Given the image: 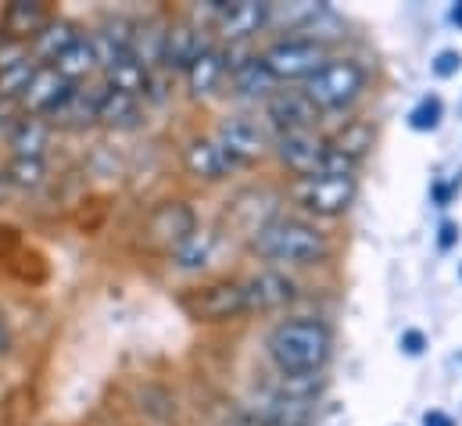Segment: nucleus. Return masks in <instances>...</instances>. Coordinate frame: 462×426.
<instances>
[{"label": "nucleus", "instance_id": "nucleus-1", "mask_svg": "<svg viewBox=\"0 0 462 426\" xmlns=\"http://www.w3.org/2000/svg\"><path fill=\"white\" fill-rule=\"evenodd\" d=\"M247 247L258 262H269V269L323 265L334 251L330 236L312 218H301V215H273L262 229L251 233Z\"/></svg>", "mask_w": 462, "mask_h": 426}, {"label": "nucleus", "instance_id": "nucleus-2", "mask_svg": "<svg viewBox=\"0 0 462 426\" xmlns=\"http://www.w3.org/2000/svg\"><path fill=\"white\" fill-rule=\"evenodd\" d=\"M265 355L273 362V373L283 376H312L323 373L334 355V333L323 320L294 316L276 322L265 337Z\"/></svg>", "mask_w": 462, "mask_h": 426}, {"label": "nucleus", "instance_id": "nucleus-3", "mask_svg": "<svg viewBox=\"0 0 462 426\" xmlns=\"http://www.w3.org/2000/svg\"><path fill=\"white\" fill-rule=\"evenodd\" d=\"M365 87H369V69L351 54H334L305 79L301 94L319 107V115H334L355 105L365 94Z\"/></svg>", "mask_w": 462, "mask_h": 426}, {"label": "nucleus", "instance_id": "nucleus-4", "mask_svg": "<svg viewBox=\"0 0 462 426\" xmlns=\"http://www.w3.org/2000/svg\"><path fill=\"white\" fill-rule=\"evenodd\" d=\"M273 151H276V162L294 176H355L358 165H351L341 151L330 147V140L316 129H305V133H280L273 140Z\"/></svg>", "mask_w": 462, "mask_h": 426}, {"label": "nucleus", "instance_id": "nucleus-5", "mask_svg": "<svg viewBox=\"0 0 462 426\" xmlns=\"http://www.w3.org/2000/svg\"><path fill=\"white\" fill-rule=\"evenodd\" d=\"M287 198L309 218H341L358 198L355 176H301L291 180Z\"/></svg>", "mask_w": 462, "mask_h": 426}, {"label": "nucleus", "instance_id": "nucleus-6", "mask_svg": "<svg viewBox=\"0 0 462 426\" xmlns=\"http://www.w3.org/2000/svg\"><path fill=\"white\" fill-rule=\"evenodd\" d=\"M258 58H262L265 72L273 76V83L276 87H287V83H305L330 54H327V43L323 40H312V36H283V40L269 43Z\"/></svg>", "mask_w": 462, "mask_h": 426}, {"label": "nucleus", "instance_id": "nucleus-7", "mask_svg": "<svg viewBox=\"0 0 462 426\" xmlns=\"http://www.w3.org/2000/svg\"><path fill=\"white\" fill-rule=\"evenodd\" d=\"M183 309H187L190 320L208 322V326H223V322H236L251 316L240 280H216V283H205V287L190 291L183 298Z\"/></svg>", "mask_w": 462, "mask_h": 426}, {"label": "nucleus", "instance_id": "nucleus-8", "mask_svg": "<svg viewBox=\"0 0 462 426\" xmlns=\"http://www.w3.org/2000/svg\"><path fill=\"white\" fill-rule=\"evenodd\" d=\"M212 140L226 151V158L233 162V169H240V165H254V162L265 158V151H269V140H265L262 125L251 122V118H244V115L223 118V122L216 125V136H212Z\"/></svg>", "mask_w": 462, "mask_h": 426}, {"label": "nucleus", "instance_id": "nucleus-9", "mask_svg": "<svg viewBox=\"0 0 462 426\" xmlns=\"http://www.w3.org/2000/svg\"><path fill=\"white\" fill-rule=\"evenodd\" d=\"M143 233L151 244L176 251L183 240H190L198 233V212L187 201H162L151 208L147 222H143Z\"/></svg>", "mask_w": 462, "mask_h": 426}, {"label": "nucleus", "instance_id": "nucleus-10", "mask_svg": "<svg viewBox=\"0 0 462 426\" xmlns=\"http://www.w3.org/2000/svg\"><path fill=\"white\" fill-rule=\"evenodd\" d=\"M72 83L58 72V69H51V65H40L36 69V76H32V83H29V90L22 94V101H18V111L22 115H32V118H54L61 105L72 97Z\"/></svg>", "mask_w": 462, "mask_h": 426}, {"label": "nucleus", "instance_id": "nucleus-11", "mask_svg": "<svg viewBox=\"0 0 462 426\" xmlns=\"http://www.w3.org/2000/svg\"><path fill=\"white\" fill-rule=\"evenodd\" d=\"M208 47H212V43H208V36H205V25H198V22H190V18L169 22V29H165V51H162V69L183 76Z\"/></svg>", "mask_w": 462, "mask_h": 426}, {"label": "nucleus", "instance_id": "nucleus-12", "mask_svg": "<svg viewBox=\"0 0 462 426\" xmlns=\"http://www.w3.org/2000/svg\"><path fill=\"white\" fill-rule=\"evenodd\" d=\"M240 283H244L251 312H280V309H287L298 298V283L283 269H258V273H251Z\"/></svg>", "mask_w": 462, "mask_h": 426}, {"label": "nucleus", "instance_id": "nucleus-13", "mask_svg": "<svg viewBox=\"0 0 462 426\" xmlns=\"http://www.w3.org/2000/svg\"><path fill=\"white\" fill-rule=\"evenodd\" d=\"M265 118L269 125L280 133H305V129H316L319 125V107L312 105L301 90H273L265 97Z\"/></svg>", "mask_w": 462, "mask_h": 426}, {"label": "nucleus", "instance_id": "nucleus-14", "mask_svg": "<svg viewBox=\"0 0 462 426\" xmlns=\"http://www.w3.org/2000/svg\"><path fill=\"white\" fill-rule=\"evenodd\" d=\"M269 22H273V4H265V0H230L219 14L216 29L226 43H247L251 36L269 29Z\"/></svg>", "mask_w": 462, "mask_h": 426}, {"label": "nucleus", "instance_id": "nucleus-15", "mask_svg": "<svg viewBox=\"0 0 462 426\" xmlns=\"http://www.w3.org/2000/svg\"><path fill=\"white\" fill-rule=\"evenodd\" d=\"M183 169L190 180L198 183H223L233 172V162L226 158V151L212 140V136H194L183 147Z\"/></svg>", "mask_w": 462, "mask_h": 426}, {"label": "nucleus", "instance_id": "nucleus-16", "mask_svg": "<svg viewBox=\"0 0 462 426\" xmlns=\"http://www.w3.org/2000/svg\"><path fill=\"white\" fill-rule=\"evenodd\" d=\"M51 18H54V11L47 4H40V0H11L0 11V25H4L7 40L11 43H22V47H29L43 32V25Z\"/></svg>", "mask_w": 462, "mask_h": 426}, {"label": "nucleus", "instance_id": "nucleus-17", "mask_svg": "<svg viewBox=\"0 0 462 426\" xmlns=\"http://www.w3.org/2000/svg\"><path fill=\"white\" fill-rule=\"evenodd\" d=\"M36 58L29 54V47H22V43H7L4 51H0V101L4 105H14L22 101V94L29 90V83H32V76H36Z\"/></svg>", "mask_w": 462, "mask_h": 426}, {"label": "nucleus", "instance_id": "nucleus-18", "mask_svg": "<svg viewBox=\"0 0 462 426\" xmlns=\"http://www.w3.org/2000/svg\"><path fill=\"white\" fill-rule=\"evenodd\" d=\"M223 58H226V76H230V87L236 97H269L273 90H280L276 83H273V76L265 72V65H262V58L258 54H233L230 51H223Z\"/></svg>", "mask_w": 462, "mask_h": 426}, {"label": "nucleus", "instance_id": "nucleus-19", "mask_svg": "<svg viewBox=\"0 0 462 426\" xmlns=\"http://www.w3.org/2000/svg\"><path fill=\"white\" fill-rule=\"evenodd\" d=\"M51 133H54V125L47 118H32V115H22L18 111V118L11 122V129L4 133V140H7L11 158H47Z\"/></svg>", "mask_w": 462, "mask_h": 426}, {"label": "nucleus", "instance_id": "nucleus-20", "mask_svg": "<svg viewBox=\"0 0 462 426\" xmlns=\"http://www.w3.org/2000/svg\"><path fill=\"white\" fill-rule=\"evenodd\" d=\"M83 36V29L76 25V22H69V18H61V14H54L47 25H43V32L29 43V54L36 58V65H54L76 40Z\"/></svg>", "mask_w": 462, "mask_h": 426}, {"label": "nucleus", "instance_id": "nucleus-21", "mask_svg": "<svg viewBox=\"0 0 462 426\" xmlns=\"http://www.w3.org/2000/svg\"><path fill=\"white\" fill-rule=\"evenodd\" d=\"M223 79H226V58H223V47H216V43L183 72V83H187L190 97H198V101L212 97L223 87Z\"/></svg>", "mask_w": 462, "mask_h": 426}, {"label": "nucleus", "instance_id": "nucleus-22", "mask_svg": "<svg viewBox=\"0 0 462 426\" xmlns=\"http://www.w3.org/2000/svg\"><path fill=\"white\" fill-rule=\"evenodd\" d=\"M101 79L97 83H87V87H76L72 97L61 105V111L51 118V125H61V129H90L97 125V101H101Z\"/></svg>", "mask_w": 462, "mask_h": 426}, {"label": "nucleus", "instance_id": "nucleus-23", "mask_svg": "<svg viewBox=\"0 0 462 426\" xmlns=\"http://www.w3.org/2000/svg\"><path fill=\"white\" fill-rule=\"evenodd\" d=\"M51 69H58L72 87H87L94 76H101V69H97V58H94V47H90V36L83 32Z\"/></svg>", "mask_w": 462, "mask_h": 426}, {"label": "nucleus", "instance_id": "nucleus-24", "mask_svg": "<svg viewBox=\"0 0 462 426\" xmlns=\"http://www.w3.org/2000/svg\"><path fill=\"white\" fill-rule=\"evenodd\" d=\"M101 83L116 94H125V97H136V101H147V90H151V72L133 61V58H122L116 61L108 72H101Z\"/></svg>", "mask_w": 462, "mask_h": 426}, {"label": "nucleus", "instance_id": "nucleus-25", "mask_svg": "<svg viewBox=\"0 0 462 426\" xmlns=\"http://www.w3.org/2000/svg\"><path fill=\"white\" fill-rule=\"evenodd\" d=\"M105 87V83H101ZM143 118L140 111V101L136 97H125V94H116V90H101V101H97V125L105 129H136Z\"/></svg>", "mask_w": 462, "mask_h": 426}, {"label": "nucleus", "instance_id": "nucleus-26", "mask_svg": "<svg viewBox=\"0 0 462 426\" xmlns=\"http://www.w3.org/2000/svg\"><path fill=\"white\" fill-rule=\"evenodd\" d=\"M330 140V147L334 151H341L351 165H362V158L369 154V147H373V140H376V133H373V125L365 122V118H351L345 122L334 136H327Z\"/></svg>", "mask_w": 462, "mask_h": 426}, {"label": "nucleus", "instance_id": "nucleus-27", "mask_svg": "<svg viewBox=\"0 0 462 426\" xmlns=\"http://www.w3.org/2000/svg\"><path fill=\"white\" fill-rule=\"evenodd\" d=\"M216 244H219V236H216L212 229H201V226H198V233H194L190 240H183L176 251H169V255H172V265H176L180 273H198V269H205V265L212 262Z\"/></svg>", "mask_w": 462, "mask_h": 426}, {"label": "nucleus", "instance_id": "nucleus-28", "mask_svg": "<svg viewBox=\"0 0 462 426\" xmlns=\"http://www.w3.org/2000/svg\"><path fill=\"white\" fill-rule=\"evenodd\" d=\"M4 169H7V180H11L14 194H36L51 180L47 158H11Z\"/></svg>", "mask_w": 462, "mask_h": 426}, {"label": "nucleus", "instance_id": "nucleus-29", "mask_svg": "<svg viewBox=\"0 0 462 426\" xmlns=\"http://www.w3.org/2000/svg\"><path fill=\"white\" fill-rule=\"evenodd\" d=\"M441 118H445V105H441V97H434V94L420 97V105L409 111V125H412L416 133H434V129L441 125Z\"/></svg>", "mask_w": 462, "mask_h": 426}, {"label": "nucleus", "instance_id": "nucleus-30", "mask_svg": "<svg viewBox=\"0 0 462 426\" xmlns=\"http://www.w3.org/2000/svg\"><path fill=\"white\" fill-rule=\"evenodd\" d=\"M459 69H462L459 51H441V54L430 61V72H434L438 79H452V76H459Z\"/></svg>", "mask_w": 462, "mask_h": 426}, {"label": "nucleus", "instance_id": "nucleus-31", "mask_svg": "<svg viewBox=\"0 0 462 426\" xmlns=\"http://www.w3.org/2000/svg\"><path fill=\"white\" fill-rule=\"evenodd\" d=\"M398 347H402L409 358H420V355L427 351V337H423V329H405V333L398 337Z\"/></svg>", "mask_w": 462, "mask_h": 426}, {"label": "nucleus", "instance_id": "nucleus-32", "mask_svg": "<svg viewBox=\"0 0 462 426\" xmlns=\"http://www.w3.org/2000/svg\"><path fill=\"white\" fill-rule=\"evenodd\" d=\"M459 187H462V172L456 180H448V183H434V190H430V194H434V205H438V208H448Z\"/></svg>", "mask_w": 462, "mask_h": 426}, {"label": "nucleus", "instance_id": "nucleus-33", "mask_svg": "<svg viewBox=\"0 0 462 426\" xmlns=\"http://www.w3.org/2000/svg\"><path fill=\"white\" fill-rule=\"evenodd\" d=\"M459 244V226L456 222H441V229H438V247L441 251H452Z\"/></svg>", "mask_w": 462, "mask_h": 426}, {"label": "nucleus", "instance_id": "nucleus-34", "mask_svg": "<svg viewBox=\"0 0 462 426\" xmlns=\"http://www.w3.org/2000/svg\"><path fill=\"white\" fill-rule=\"evenodd\" d=\"M233 426H276V423H269V420L254 416L251 409H236V412H233Z\"/></svg>", "mask_w": 462, "mask_h": 426}, {"label": "nucleus", "instance_id": "nucleus-35", "mask_svg": "<svg viewBox=\"0 0 462 426\" xmlns=\"http://www.w3.org/2000/svg\"><path fill=\"white\" fill-rule=\"evenodd\" d=\"M423 426H456V420L441 409H430V412H423Z\"/></svg>", "mask_w": 462, "mask_h": 426}, {"label": "nucleus", "instance_id": "nucleus-36", "mask_svg": "<svg viewBox=\"0 0 462 426\" xmlns=\"http://www.w3.org/2000/svg\"><path fill=\"white\" fill-rule=\"evenodd\" d=\"M11 194H14V187H11V180H7V169L0 165V205H7Z\"/></svg>", "mask_w": 462, "mask_h": 426}, {"label": "nucleus", "instance_id": "nucleus-37", "mask_svg": "<svg viewBox=\"0 0 462 426\" xmlns=\"http://www.w3.org/2000/svg\"><path fill=\"white\" fill-rule=\"evenodd\" d=\"M11 351V329H7V322L0 320V358Z\"/></svg>", "mask_w": 462, "mask_h": 426}, {"label": "nucleus", "instance_id": "nucleus-38", "mask_svg": "<svg viewBox=\"0 0 462 426\" xmlns=\"http://www.w3.org/2000/svg\"><path fill=\"white\" fill-rule=\"evenodd\" d=\"M448 22H452L456 29H462V0H459V4H452V11H448Z\"/></svg>", "mask_w": 462, "mask_h": 426}, {"label": "nucleus", "instance_id": "nucleus-39", "mask_svg": "<svg viewBox=\"0 0 462 426\" xmlns=\"http://www.w3.org/2000/svg\"><path fill=\"white\" fill-rule=\"evenodd\" d=\"M7 43H11V40H7V32H4V25H0V51H4Z\"/></svg>", "mask_w": 462, "mask_h": 426}, {"label": "nucleus", "instance_id": "nucleus-40", "mask_svg": "<svg viewBox=\"0 0 462 426\" xmlns=\"http://www.w3.org/2000/svg\"><path fill=\"white\" fill-rule=\"evenodd\" d=\"M459 276H462V265H459Z\"/></svg>", "mask_w": 462, "mask_h": 426}]
</instances>
